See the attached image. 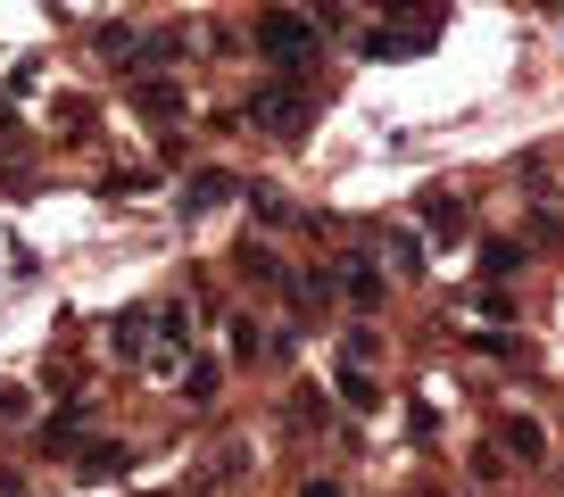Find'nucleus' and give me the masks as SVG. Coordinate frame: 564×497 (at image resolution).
<instances>
[{"mask_svg": "<svg viewBox=\"0 0 564 497\" xmlns=\"http://www.w3.org/2000/svg\"><path fill=\"white\" fill-rule=\"evenodd\" d=\"M249 42H258L274 67H316V51H324V34H316V18H300V9H258V25H249Z\"/></svg>", "mask_w": 564, "mask_h": 497, "instance_id": "obj_1", "label": "nucleus"}, {"mask_svg": "<svg viewBox=\"0 0 564 497\" xmlns=\"http://www.w3.org/2000/svg\"><path fill=\"white\" fill-rule=\"evenodd\" d=\"M249 117H258V133H274V142H300L307 133V91L300 84H258L249 91Z\"/></svg>", "mask_w": 564, "mask_h": 497, "instance_id": "obj_2", "label": "nucleus"}, {"mask_svg": "<svg viewBox=\"0 0 564 497\" xmlns=\"http://www.w3.org/2000/svg\"><path fill=\"white\" fill-rule=\"evenodd\" d=\"M432 42H441V25H366V58H390V67L423 58Z\"/></svg>", "mask_w": 564, "mask_h": 497, "instance_id": "obj_3", "label": "nucleus"}, {"mask_svg": "<svg viewBox=\"0 0 564 497\" xmlns=\"http://www.w3.org/2000/svg\"><path fill=\"white\" fill-rule=\"evenodd\" d=\"M498 440H507L514 464H540V456H547V431L531 423V415H507V423H498Z\"/></svg>", "mask_w": 564, "mask_h": 497, "instance_id": "obj_4", "label": "nucleus"}, {"mask_svg": "<svg viewBox=\"0 0 564 497\" xmlns=\"http://www.w3.org/2000/svg\"><path fill=\"white\" fill-rule=\"evenodd\" d=\"M373 25H441V0H373Z\"/></svg>", "mask_w": 564, "mask_h": 497, "instance_id": "obj_5", "label": "nucleus"}, {"mask_svg": "<svg viewBox=\"0 0 564 497\" xmlns=\"http://www.w3.org/2000/svg\"><path fill=\"white\" fill-rule=\"evenodd\" d=\"M133 100L150 108V117H183V91L166 84V75H141V84H133Z\"/></svg>", "mask_w": 564, "mask_h": 497, "instance_id": "obj_6", "label": "nucleus"}, {"mask_svg": "<svg viewBox=\"0 0 564 497\" xmlns=\"http://www.w3.org/2000/svg\"><path fill=\"white\" fill-rule=\"evenodd\" d=\"M423 224L441 232V241H457V232H465V199H448V191H432V199H423Z\"/></svg>", "mask_w": 564, "mask_h": 497, "instance_id": "obj_7", "label": "nucleus"}, {"mask_svg": "<svg viewBox=\"0 0 564 497\" xmlns=\"http://www.w3.org/2000/svg\"><path fill=\"white\" fill-rule=\"evenodd\" d=\"M216 390H225V373H216L208 356H192V365H183V398H192V407H208Z\"/></svg>", "mask_w": 564, "mask_h": 497, "instance_id": "obj_8", "label": "nucleus"}, {"mask_svg": "<svg viewBox=\"0 0 564 497\" xmlns=\"http://www.w3.org/2000/svg\"><path fill=\"white\" fill-rule=\"evenodd\" d=\"M216 199H232V175H216V166H208V175H199L192 191H183V208L199 216V208H216Z\"/></svg>", "mask_w": 564, "mask_h": 497, "instance_id": "obj_9", "label": "nucleus"}, {"mask_svg": "<svg viewBox=\"0 0 564 497\" xmlns=\"http://www.w3.org/2000/svg\"><path fill=\"white\" fill-rule=\"evenodd\" d=\"M141 340H150V307H133V316H117V356H141Z\"/></svg>", "mask_w": 564, "mask_h": 497, "instance_id": "obj_10", "label": "nucleus"}, {"mask_svg": "<svg viewBox=\"0 0 564 497\" xmlns=\"http://www.w3.org/2000/svg\"><path fill=\"white\" fill-rule=\"evenodd\" d=\"M340 398H349V407H382V382H366V373H340Z\"/></svg>", "mask_w": 564, "mask_h": 497, "instance_id": "obj_11", "label": "nucleus"}, {"mask_svg": "<svg viewBox=\"0 0 564 497\" xmlns=\"http://www.w3.org/2000/svg\"><path fill=\"white\" fill-rule=\"evenodd\" d=\"M514 266H523V248H514V241H490V248H481V274H490V283H498V274H514Z\"/></svg>", "mask_w": 564, "mask_h": 497, "instance_id": "obj_12", "label": "nucleus"}, {"mask_svg": "<svg viewBox=\"0 0 564 497\" xmlns=\"http://www.w3.org/2000/svg\"><path fill=\"white\" fill-rule=\"evenodd\" d=\"M241 274H249V283H282V266L265 257V248H241Z\"/></svg>", "mask_w": 564, "mask_h": 497, "instance_id": "obj_13", "label": "nucleus"}, {"mask_svg": "<svg viewBox=\"0 0 564 497\" xmlns=\"http://www.w3.org/2000/svg\"><path fill=\"white\" fill-rule=\"evenodd\" d=\"M100 58H108V67H133V42H124V34H108V25H100Z\"/></svg>", "mask_w": 564, "mask_h": 497, "instance_id": "obj_14", "label": "nucleus"}, {"mask_svg": "<svg viewBox=\"0 0 564 497\" xmlns=\"http://www.w3.org/2000/svg\"><path fill=\"white\" fill-rule=\"evenodd\" d=\"M349 299H382V274H373V266H349Z\"/></svg>", "mask_w": 564, "mask_h": 497, "instance_id": "obj_15", "label": "nucleus"}, {"mask_svg": "<svg viewBox=\"0 0 564 497\" xmlns=\"http://www.w3.org/2000/svg\"><path fill=\"white\" fill-rule=\"evenodd\" d=\"M124 464H133V456H124V448H108V456H91V464H84V473H91V481H117V473H124Z\"/></svg>", "mask_w": 564, "mask_h": 497, "instance_id": "obj_16", "label": "nucleus"}, {"mask_svg": "<svg viewBox=\"0 0 564 497\" xmlns=\"http://www.w3.org/2000/svg\"><path fill=\"white\" fill-rule=\"evenodd\" d=\"M9 415H25V390H0V423H9Z\"/></svg>", "mask_w": 564, "mask_h": 497, "instance_id": "obj_17", "label": "nucleus"}, {"mask_svg": "<svg viewBox=\"0 0 564 497\" xmlns=\"http://www.w3.org/2000/svg\"><path fill=\"white\" fill-rule=\"evenodd\" d=\"M0 497H25V481H18V473H0Z\"/></svg>", "mask_w": 564, "mask_h": 497, "instance_id": "obj_18", "label": "nucleus"}, {"mask_svg": "<svg viewBox=\"0 0 564 497\" xmlns=\"http://www.w3.org/2000/svg\"><path fill=\"white\" fill-rule=\"evenodd\" d=\"M300 497H340V489H333V481H307V489H300Z\"/></svg>", "mask_w": 564, "mask_h": 497, "instance_id": "obj_19", "label": "nucleus"}]
</instances>
